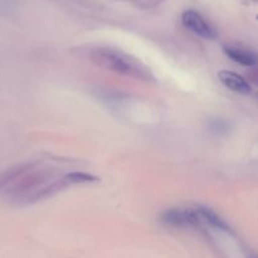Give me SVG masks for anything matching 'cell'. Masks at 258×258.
<instances>
[{"label": "cell", "instance_id": "6da1fadb", "mask_svg": "<svg viewBox=\"0 0 258 258\" xmlns=\"http://www.w3.org/2000/svg\"><path fill=\"white\" fill-rule=\"evenodd\" d=\"M91 60L98 67L126 77L141 81H151L153 75L150 70L138 58L111 48H97L90 54Z\"/></svg>", "mask_w": 258, "mask_h": 258}, {"label": "cell", "instance_id": "7a4b0ae2", "mask_svg": "<svg viewBox=\"0 0 258 258\" xmlns=\"http://www.w3.org/2000/svg\"><path fill=\"white\" fill-rule=\"evenodd\" d=\"M181 23L186 29H189L199 37L204 38V39H214L217 37V33L214 32L213 28L196 10L184 12L181 15Z\"/></svg>", "mask_w": 258, "mask_h": 258}, {"label": "cell", "instance_id": "3957f363", "mask_svg": "<svg viewBox=\"0 0 258 258\" xmlns=\"http://www.w3.org/2000/svg\"><path fill=\"white\" fill-rule=\"evenodd\" d=\"M161 222L168 226L174 227H191L199 226L201 219H199L197 211H190V209H170L161 214Z\"/></svg>", "mask_w": 258, "mask_h": 258}, {"label": "cell", "instance_id": "277c9868", "mask_svg": "<svg viewBox=\"0 0 258 258\" xmlns=\"http://www.w3.org/2000/svg\"><path fill=\"white\" fill-rule=\"evenodd\" d=\"M218 77L219 81L233 92L241 93V95H249L252 92V86L249 85L248 81L244 80L238 73L231 72V71H221L218 73Z\"/></svg>", "mask_w": 258, "mask_h": 258}, {"label": "cell", "instance_id": "5b68a950", "mask_svg": "<svg viewBox=\"0 0 258 258\" xmlns=\"http://www.w3.org/2000/svg\"><path fill=\"white\" fill-rule=\"evenodd\" d=\"M224 53H226L227 57L231 58L233 62L239 63V64L242 66L251 67V66H254L257 63L256 54L247 49H242V48L237 47H226L224 48Z\"/></svg>", "mask_w": 258, "mask_h": 258}, {"label": "cell", "instance_id": "8992f818", "mask_svg": "<svg viewBox=\"0 0 258 258\" xmlns=\"http://www.w3.org/2000/svg\"><path fill=\"white\" fill-rule=\"evenodd\" d=\"M197 214H198L201 222H206L209 226L214 227V228L218 229H224V231H228V224L221 218V217L217 216L212 209L208 208H198L196 209Z\"/></svg>", "mask_w": 258, "mask_h": 258}]
</instances>
